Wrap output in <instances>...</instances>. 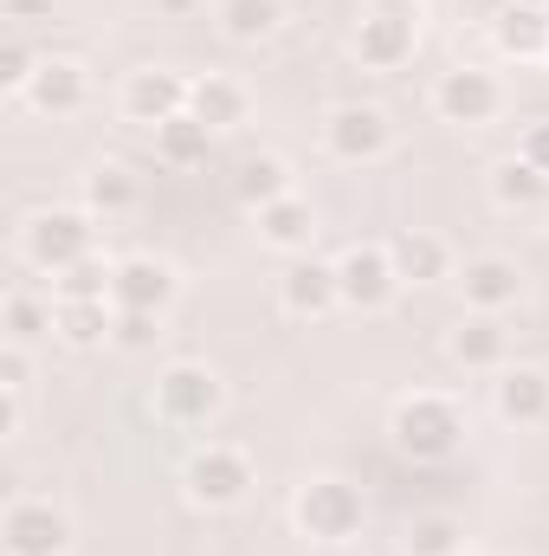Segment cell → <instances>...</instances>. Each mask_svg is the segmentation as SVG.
<instances>
[{
    "mask_svg": "<svg viewBox=\"0 0 549 556\" xmlns=\"http://www.w3.org/2000/svg\"><path fill=\"white\" fill-rule=\"evenodd\" d=\"M20 253H26L33 273H52V278L72 273L78 260L98 253V214L91 207H39L20 227Z\"/></svg>",
    "mask_w": 549,
    "mask_h": 556,
    "instance_id": "6da1fadb",
    "label": "cell"
},
{
    "mask_svg": "<svg viewBox=\"0 0 549 556\" xmlns=\"http://www.w3.org/2000/svg\"><path fill=\"white\" fill-rule=\"evenodd\" d=\"M388 433H395V446L413 453V459H446L465 440V408L452 395H439V389H413V395L395 402Z\"/></svg>",
    "mask_w": 549,
    "mask_h": 556,
    "instance_id": "7a4b0ae2",
    "label": "cell"
},
{
    "mask_svg": "<svg viewBox=\"0 0 549 556\" xmlns=\"http://www.w3.org/2000/svg\"><path fill=\"white\" fill-rule=\"evenodd\" d=\"M420 46V7L413 0H369L356 33H349V52L362 59V72H401Z\"/></svg>",
    "mask_w": 549,
    "mask_h": 556,
    "instance_id": "3957f363",
    "label": "cell"
},
{
    "mask_svg": "<svg viewBox=\"0 0 549 556\" xmlns=\"http://www.w3.org/2000/svg\"><path fill=\"white\" fill-rule=\"evenodd\" d=\"M291 525L310 544H349L362 531V492L349 479H310L291 498Z\"/></svg>",
    "mask_w": 549,
    "mask_h": 556,
    "instance_id": "277c9868",
    "label": "cell"
},
{
    "mask_svg": "<svg viewBox=\"0 0 549 556\" xmlns=\"http://www.w3.org/2000/svg\"><path fill=\"white\" fill-rule=\"evenodd\" d=\"M395 149V124L382 104H336L323 117V155L343 162V168H369Z\"/></svg>",
    "mask_w": 549,
    "mask_h": 556,
    "instance_id": "5b68a950",
    "label": "cell"
},
{
    "mask_svg": "<svg viewBox=\"0 0 549 556\" xmlns=\"http://www.w3.org/2000/svg\"><path fill=\"white\" fill-rule=\"evenodd\" d=\"M220 408H227V389L207 363H168L155 376V415L168 427H207Z\"/></svg>",
    "mask_w": 549,
    "mask_h": 556,
    "instance_id": "8992f818",
    "label": "cell"
},
{
    "mask_svg": "<svg viewBox=\"0 0 549 556\" xmlns=\"http://www.w3.org/2000/svg\"><path fill=\"white\" fill-rule=\"evenodd\" d=\"M253 485H259V479H253V459H246L240 446H227V440H207V446L188 459V498H194L201 511H233Z\"/></svg>",
    "mask_w": 549,
    "mask_h": 556,
    "instance_id": "52a82bcc",
    "label": "cell"
},
{
    "mask_svg": "<svg viewBox=\"0 0 549 556\" xmlns=\"http://www.w3.org/2000/svg\"><path fill=\"white\" fill-rule=\"evenodd\" d=\"M7 556H65L72 551V511L52 498H13L0 518Z\"/></svg>",
    "mask_w": 549,
    "mask_h": 556,
    "instance_id": "ba28073f",
    "label": "cell"
},
{
    "mask_svg": "<svg viewBox=\"0 0 549 556\" xmlns=\"http://www.w3.org/2000/svg\"><path fill=\"white\" fill-rule=\"evenodd\" d=\"M433 111L446 124H491L505 111V78L491 65H452L433 85Z\"/></svg>",
    "mask_w": 549,
    "mask_h": 556,
    "instance_id": "9c48e42d",
    "label": "cell"
},
{
    "mask_svg": "<svg viewBox=\"0 0 549 556\" xmlns=\"http://www.w3.org/2000/svg\"><path fill=\"white\" fill-rule=\"evenodd\" d=\"M188 91H194V78H181V72H168V65H137L130 78H124V91H117V111L142 124V130H162L168 117H181L188 111Z\"/></svg>",
    "mask_w": 549,
    "mask_h": 556,
    "instance_id": "30bf717a",
    "label": "cell"
},
{
    "mask_svg": "<svg viewBox=\"0 0 549 556\" xmlns=\"http://www.w3.org/2000/svg\"><path fill=\"white\" fill-rule=\"evenodd\" d=\"M39 117H78L85 104H91V72H85V59H72V52H46L39 65H33V78H26V91H20Z\"/></svg>",
    "mask_w": 549,
    "mask_h": 556,
    "instance_id": "8fae6325",
    "label": "cell"
},
{
    "mask_svg": "<svg viewBox=\"0 0 549 556\" xmlns=\"http://www.w3.org/2000/svg\"><path fill=\"white\" fill-rule=\"evenodd\" d=\"M336 285H343V304H349V311H388L395 291H401L395 253H388V247H349V253L336 260Z\"/></svg>",
    "mask_w": 549,
    "mask_h": 556,
    "instance_id": "7c38bea8",
    "label": "cell"
},
{
    "mask_svg": "<svg viewBox=\"0 0 549 556\" xmlns=\"http://www.w3.org/2000/svg\"><path fill=\"white\" fill-rule=\"evenodd\" d=\"M175 291H181V278L168 260H155V253H130V260H117L111 266V304L117 311H168L175 304Z\"/></svg>",
    "mask_w": 549,
    "mask_h": 556,
    "instance_id": "4fadbf2b",
    "label": "cell"
},
{
    "mask_svg": "<svg viewBox=\"0 0 549 556\" xmlns=\"http://www.w3.org/2000/svg\"><path fill=\"white\" fill-rule=\"evenodd\" d=\"M459 298H465V311H485V317H505L518 298H524V273H518V260H505V253H478V260H465L459 273Z\"/></svg>",
    "mask_w": 549,
    "mask_h": 556,
    "instance_id": "5bb4252c",
    "label": "cell"
},
{
    "mask_svg": "<svg viewBox=\"0 0 549 556\" xmlns=\"http://www.w3.org/2000/svg\"><path fill=\"white\" fill-rule=\"evenodd\" d=\"M446 350H452V363L472 369V376H505V369H511V337H505V324L485 317V311H472V317L446 337Z\"/></svg>",
    "mask_w": 549,
    "mask_h": 556,
    "instance_id": "9a60e30c",
    "label": "cell"
},
{
    "mask_svg": "<svg viewBox=\"0 0 549 556\" xmlns=\"http://www.w3.org/2000/svg\"><path fill=\"white\" fill-rule=\"evenodd\" d=\"M278 298H284V311H291V317H330V311L343 304L336 266H323V260H297L291 273L278 278Z\"/></svg>",
    "mask_w": 549,
    "mask_h": 556,
    "instance_id": "2e32d148",
    "label": "cell"
},
{
    "mask_svg": "<svg viewBox=\"0 0 549 556\" xmlns=\"http://www.w3.org/2000/svg\"><path fill=\"white\" fill-rule=\"evenodd\" d=\"M491 408L498 420H511V427H537L549 420V369H505L498 382H491Z\"/></svg>",
    "mask_w": 549,
    "mask_h": 556,
    "instance_id": "e0dca14e",
    "label": "cell"
},
{
    "mask_svg": "<svg viewBox=\"0 0 549 556\" xmlns=\"http://www.w3.org/2000/svg\"><path fill=\"white\" fill-rule=\"evenodd\" d=\"M388 253H395V273L401 285H439V278H452V247L439 240V233H426V227H401L395 240H388Z\"/></svg>",
    "mask_w": 549,
    "mask_h": 556,
    "instance_id": "ac0fdd59",
    "label": "cell"
},
{
    "mask_svg": "<svg viewBox=\"0 0 549 556\" xmlns=\"http://www.w3.org/2000/svg\"><path fill=\"white\" fill-rule=\"evenodd\" d=\"M85 207L98 220H130L142 207V175H130L124 162H91L85 168Z\"/></svg>",
    "mask_w": 549,
    "mask_h": 556,
    "instance_id": "d6986e66",
    "label": "cell"
},
{
    "mask_svg": "<svg viewBox=\"0 0 549 556\" xmlns=\"http://www.w3.org/2000/svg\"><path fill=\"white\" fill-rule=\"evenodd\" d=\"M188 111L220 137V130H233V124H246V111H253V98H246V85L240 78H227V72H207V78H194V91H188Z\"/></svg>",
    "mask_w": 549,
    "mask_h": 556,
    "instance_id": "ffe728a7",
    "label": "cell"
},
{
    "mask_svg": "<svg viewBox=\"0 0 549 556\" xmlns=\"http://www.w3.org/2000/svg\"><path fill=\"white\" fill-rule=\"evenodd\" d=\"M259 233H266V247L278 253H310V240H317V207L291 188V194H278L259 207Z\"/></svg>",
    "mask_w": 549,
    "mask_h": 556,
    "instance_id": "44dd1931",
    "label": "cell"
},
{
    "mask_svg": "<svg viewBox=\"0 0 549 556\" xmlns=\"http://www.w3.org/2000/svg\"><path fill=\"white\" fill-rule=\"evenodd\" d=\"M498 52H505V59H549V13L544 7H531V0L505 7V20H498Z\"/></svg>",
    "mask_w": 549,
    "mask_h": 556,
    "instance_id": "7402d4cb",
    "label": "cell"
},
{
    "mask_svg": "<svg viewBox=\"0 0 549 556\" xmlns=\"http://www.w3.org/2000/svg\"><path fill=\"white\" fill-rule=\"evenodd\" d=\"M214 20H220V33H227L233 46H259V39H272L278 33L284 0H220Z\"/></svg>",
    "mask_w": 549,
    "mask_h": 556,
    "instance_id": "603a6c76",
    "label": "cell"
},
{
    "mask_svg": "<svg viewBox=\"0 0 549 556\" xmlns=\"http://www.w3.org/2000/svg\"><path fill=\"white\" fill-rule=\"evenodd\" d=\"M544 194H549V175H537L524 155H511V162L491 168V201L505 214H531V207H544Z\"/></svg>",
    "mask_w": 549,
    "mask_h": 556,
    "instance_id": "cb8c5ba5",
    "label": "cell"
},
{
    "mask_svg": "<svg viewBox=\"0 0 549 556\" xmlns=\"http://www.w3.org/2000/svg\"><path fill=\"white\" fill-rule=\"evenodd\" d=\"M52 330L72 343V350H91V343H111V330H117V304L111 298H98V304H59V317H52Z\"/></svg>",
    "mask_w": 549,
    "mask_h": 556,
    "instance_id": "d4e9b609",
    "label": "cell"
},
{
    "mask_svg": "<svg viewBox=\"0 0 549 556\" xmlns=\"http://www.w3.org/2000/svg\"><path fill=\"white\" fill-rule=\"evenodd\" d=\"M207 142H214V130H207L194 111H181V117H168V124L155 130V155H162L168 168H194V162H207Z\"/></svg>",
    "mask_w": 549,
    "mask_h": 556,
    "instance_id": "484cf974",
    "label": "cell"
},
{
    "mask_svg": "<svg viewBox=\"0 0 549 556\" xmlns=\"http://www.w3.org/2000/svg\"><path fill=\"white\" fill-rule=\"evenodd\" d=\"M0 317H7V343H33V337H46V330H52L59 304H52V298H33V291L20 285V291H7Z\"/></svg>",
    "mask_w": 549,
    "mask_h": 556,
    "instance_id": "4316f807",
    "label": "cell"
},
{
    "mask_svg": "<svg viewBox=\"0 0 549 556\" xmlns=\"http://www.w3.org/2000/svg\"><path fill=\"white\" fill-rule=\"evenodd\" d=\"M240 201L259 214L266 201H278V194H291V168H284V155H253V162H240Z\"/></svg>",
    "mask_w": 549,
    "mask_h": 556,
    "instance_id": "83f0119b",
    "label": "cell"
},
{
    "mask_svg": "<svg viewBox=\"0 0 549 556\" xmlns=\"http://www.w3.org/2000/svg\"><path fill=\"white\" fill-rule=\"evenodd\" d=\"M98 298H111V266L98 253L52 278V304H98Z\"/></svg>",
    "mask_w": 549,
    "mask_h": 556,
    "instance_id": "f1b7e54d",
    "label": "cell"
},
{
    "mask_svg": "<svg viewBox=\"0 0 549 556\" xmlns=\"http://www.w3.org/2000/svg\"><path fill=\"white\" fill-rule=\"evenodd\" d=\"M465 551V531L452 518H420L408 538V556H459Z\"/></svg>",
    "mask_w": 549,
    "mask_h": 556,
    "instance_id": "f546056e",
    "label": "cell"
},
{
    "mask_svg": "<svg viewBox=\"0 0 549 556\" xmlns=\"http://www.w3.org/2000/svg\"><path fill=\"white\" fill-rule=\"evenodd\" d=\"M155 337H162V317L155 311H117V330H111L117 350H149Z\"/></svg>",
    "mask_w": 549,
    "mask_h": 556,
    "instance_id": "4dcf8cb0",
    "label": "cell"
},
{
    "mask_svg": "<svg viewBox=\"0 0 549 556\" xmlns=\"http://www.w3.org/2000/svg\"><path fill=\"white\" fill-rule=\"evenodd\" d=\"M33 65H39V59H33V52H26L20 39H7V46H0V85H7V91H26Z\"/></svg>",
    "mask_w": 549,
    "mask_h": 556,
    "instance_id": "1f68e13d",
    "label": "cell"
},
{
    "mask_svg": "<svg viewBox=\"0 0 549 556\" xmlns=\"http://www.w3.org/2000/svg\"><path fill=\"white\" fill-rule=\"evenodd\" d=\"M0 389H13V395H26V389H33V363H26V343H7V350H0Z\"/></svg>",
    "mask_w": 549,
    "mask_h": 556,
    "instance_id": "d6a6232c",
    "label": "cell"
},
{
    "mask_svg": "<svg viewBox=\"0 0 549 556\" xmlns=\"http://www.w3.org/2000/svg\"><path fill=\"white\" fill-rule=\"evenodd\" d=\"M518 155L537 168V175H549V117H537V124H524V137H518Z\"/></svg>",
    "mask_w": 549,
    "mask_h": 556,
    "instance_id": "836d02e7",
    "label": "cell"
},
{
    "mask_svg": "<svg viewBox=\"0 0 549 556\" xmlns=\"http://www.w3.org/2000/svg\"><path fill=\"white\" fill-rule=\"evenodd\" d=\"M0 13L7 20H39V13H52V0H0Z\"/></svg>",
    "mask_w": 549,
    "mask_h": 556,
    "instance_id": "e575fe53",
    "label": "cell"
},
{
    "mask_svg": "<svg viewBox=\"0 0 549 556\" xmlns=\"http://www.w3.org/2000/svg\"><path fill=\"white\" fill-rule=\"evenodd\" d=\"M162 7H168V13H188V7H194V0H162Z\"/></svg>",
    "mask_w": 549,
    "mask_h": 556,
    "instance_id": "d590c367",
    "label": "cell"
}]
</instances>
